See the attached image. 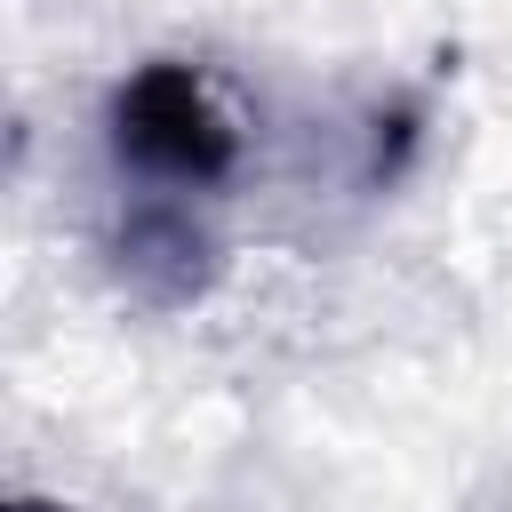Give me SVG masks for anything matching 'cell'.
<instances>
[{"instance_id": "cell-1", "label": "cell", "mask_w": 512, "mask_h": 512, "mask_svg": "<svg viewBox=\"0 0 512 512\" xmlns=\"http://www.w3.org/2000/svg\"><path fill=\"white\" fill-rule=\"evenodd\" d=\"M104 144H112V168L136 176L144 192H176V200H208L216 184H232L240 168V128L232 112L216 104V88L176 64V56H152L136 64L112 104H104Z\"/></svg>"}, {"instance_id": "cell-2", "label": "cell", "mask_w": 512, "mask_h": 512, "mask_svg": "<svg viewBox=\"0 0 512 512\" xmlns=\"http://www.w3.org/2000/svg\"><path fill=\"white\" fill-rule=\"evenodd\" d=\"M16 512H64V504H40V496H24V504H16Z\"/></svg>"}]
</instances>
